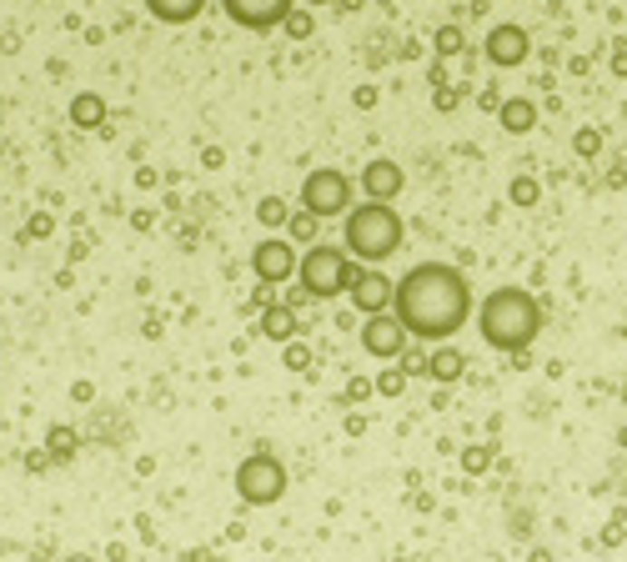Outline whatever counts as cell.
<instances>
[{"label":"cell","mask_w":627,"mask_h":562,"mask_svg":"<svg viewBox=\"0 0 627 562\" xmlns=\"http://www.w3.org/2000/svg\"><path fill=\"white\" fill-rule=\"evenodd\" d=\"M472 316V286L447 261H422L397 281V322L422 342H447Z\"/></svg>","instance_id":"cell-1"},{"label":"cell","mask_w":627,"mask_h":562,"mask_svg":"<svg viewBox=\"0 0 627 562\" xmlns=\"http://www.w3.org/2000/svg\"><path fill=\"white\" fill-rule=\"evenodd\" d=\"M477 326H482V336L497 346V352H522V346L537 342L542 312L522 286H497V292L482 302V312H477Z\"/></svg>","instance_id":"cell-2"},{"label":"cell","mask_w":627,"mask_h":562,"mask_svg":"<svg viewBox=\"0 0 627 562\" xmlns=\"http://www.w3.org/2000/svg\"><path fill=\"white\" fill-rule=\"evenodd\" d=\"M401 247V217L387 201H362L357 211H346V251L357 261H387Z\"/></svg>","instance_id":"cell-3"},{"label":"cell","mask_w":627,"mask_h":562,"mask_svg":"<svg viewBox=\"0 0 627 562\" xmlns=\"http://www.w3.org/2000/svg\"><path fill=\"white\" fill-rule=\"evenodd\" d=\"M352 276H357V266L336 247H312L302 257V286L316 302H326V296H336V292H352Z\"/></svg>","instance_id":"cell-4"},{"label":"cell","mask_w":627,"mask_h":562,"mask_svg":"<svg viewBox=\"0 0 627 562\" xmlns=\"http://www.w3.org/2000/svg\"><path fill=\"white\" fill-rule=\"evenodd\" d=\"M236 492L246 502H276L286 492L282 462H276V457H266V452L246 457V462H241V472H236Z\"/></svg>","instance_id":"cell-5"},{"label":"cell","mask_w":627,"mask_h":562,"mask_svg":"<svg viewBox=\"0 0 627 562\" xmlns=\"http://www.w3.org/2000/svg\"><path fill=\"white\" fill-rule=\"evenodd\" d=\"M346 201H352V181H346L342 171H312L302 181V206L312 211V217H342Z\"/></svg>","instance_id":"cell-6"},{"label":"cell","mask_w":627,"mask_h":562,"mask_svg":"<svg viewBox=\"0 0 627 562\" xmlns=\"http://www.w3.org/2000/svg\"><path fill=\"white\" fill-rule=\"evenodd\" d=\"M352 302H357L362 312L381 316V312H387V302H397V281H387L381 271L357 266V276H352Z\"/></svg>","instance_id":"cell-7"},{"label":"cell","mask_w":627,"mask_h":562,"mask_svg":"<svg viewBox=\"0 0 627 562\" xmlns=\"http://www.w3.org/2000/svg\"><path fill=\"white\" fill-rule=\"evenodd\" d=\"M227 15L246 31H266V25L292 15V0H227Z\"/></svg>","instance_id":"cell-8"},{"label":"cell","mask_w":627,"mask_h":562,"mask_svg":"<svg viewBox=\"0 0 627 562\" xmlns=\"http://www.w3.org/2000/svg\"><path fill=\"white\" fill-rule=\"evenodd\" d=\"M407 326L401 322H391V316H377V322H367L362 326V346H367L371 357H397L401 346H407Z\"/></svg>","instance_id":"cell-9"},{"label":"cell","mask_w":627,"mask_h":562,"mask_svg":"<svg viewBox=\"0 0 627 562\" xmlns=\"http://www.w3.org/2000/svg\"><path fill=\"white\" fill-rule=\"evenodd\" d=\"M251 266H256L261 281H286V276H292V266H296V257H292L286 241H261L256 257H251Z\"/></svg>","instance_id":"cell-10"},{"label":"cell","mask_w":627,"mask_h":562,"mask_svg":"<svg viewBox=\"0 0 627 562\" xmlns=\"http://www.w3.org/2000/svg\"><path fill=\"white\" fill-rule=\"evenodd\" d=\"M362 186H367L371 201H391V196L401 191V171H397V161H371L367 171H362Z\"/></svg>","instance_id":"cell-11"},{"label":"cell","mask_w":627,"mask_h":562,"mask_svg":"<svg viewBox=\"0 0 627 562\" xmlns=\"http://www.w3.org/2000/svg\"><path fill=\"white\" fill-rule=\"evenodd\" d=\"M522 55H527V35H522L517 25H502V31L492 35V61L512 65V61H522Z\"/></svg>","instance_id":"cell-12"},{"label":"cell","mask_w":627,"mask_h":562,"mask_svg":"<svg viewBox=\"0 0 627 562\" xmlns=\"http://www.w3.org/2000/svg\"><path fill=\"white\" fill-rule=\"evenodd\" d=\"M201 5H206V0H146V11H151L156 21H171V25L201 15Z\"/></svg>","instance_id":"cell-13"},{"label":"cell","mask_w":627,"mask_h":562,"mask_svg":"<svg viewBox=\"0 0 627 562\" xmlns=\"http://www.w3.org/2000/svg\"><path fill=\"white\" fill-rule=\"evenodd\" d=\"M502 126H507V131H527L532 126V106H527V101L507 106V111H502Z\"/></svg>","instance_id":"cell-14"},{"label":"cell","mask_w":627,"mask_h":562,"mask_svg":"<svg viewBox=\"0 0 627 562\" xmlns=\"http://www.w3.org/2000/svg\"><path fill=\"white\" fill-rule=\"evenodd\" d=\"M266 336H292V312L286 306H271L266 312Z\"/></svg>","instance_id":"cell-15"},{"label":"cell","mask_w":627,"mask_h":562,"mask_svg":"<svg viewBox=\"0 0 627 562\" xmlns=\"http://www.w3.org/2000/svg\"><path fill=\"white\" fill-rule=\"evenodd\" d=\"M457 372H462V357H457V352H437L432 357V377H457Z\"/></svg>","instance_id":"cell-16"},{"label":"cell","mask_w":627,"mask_h":562,"mask_svg":"<svg viewBox=\"0 0 627 562\" xmlns=\"http://www.w3.org/2000/svg\"><path fill=\"white\" fill-rule=\"evenodd\" d=\"M76 116H81V126H96V121H101V101L96 96H81L76 101Z\"/></svg>","instance_id":"cell-17"},{"label":"cell","mask_w":627,"mask_h":562,"mask_svg":"<svg viewBox=\"0 0 627 562\" xmlns=\"http://www.w3.org/2000/svg\"><path fill=\"white\" fill-rule=\"evenodd\" d=\"M256 217L266 221V227H282V221H286V206H282V201H261V206H256Z\"/></svg>","instance_id":"cell-18"},{"label":"cell","mask_w":627,"mask_h":562,"mask_svg":"<svg viewBox=\"0 0 627 562\" xmlns=\"http://www.w3.org/2000/svg\"><path fill=\"white\" fill-rule=\"evenodd\" d=\"M401 382H407V377H401V372H387V377H381V392H387V397H391V392H401Z\"/></svg>","instance_id":"cell-19"},{"label":"cell","mask_w":627,"mask_h":562,"mask_svg":"<svg viewBox=\"0 0 627 562\" xmlns=\"http://www.w3.org/2000/svg\"><path fill=\"white\" fill-rule=\"evenodd\" d=\"M292 231H296V237H312V231H316V221H312V211H306V217H302V221H296V227H292Z\"/></svg>","instance_id":"cell-20"},{"label":"cell","mask_w":627,"mask_h":562,"mask_svg":"<svg viewBox=\"0 0 627 562\" xmlns=\"http://www.w3.org/2000/svg\"><path fill=\"white\" fill-rule=\"evenodd\" d=\"M286 367H292V372H302V367H306V352H302V346H292V357H286Z\"/></svg>","instance_id":"cell-21"},{"label":"cell","mask_w":627,"mask_h":562,"mask_svg":"<svg viewBox=\"0 0 627 562\" xmlns=\"http://www.w3.org/2000/svg\"><path fill=\"white\" fill-rule=\"evenodd\" d=\"M71 562H91V557H71Z\"/></svg>","instance_id":"cell-22"}]
</instances>
